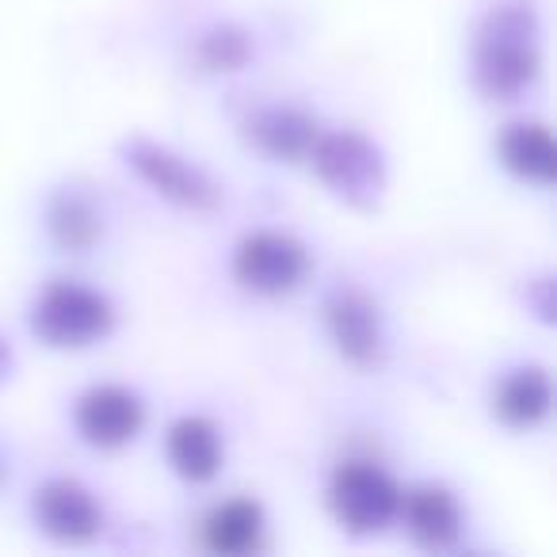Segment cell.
I'll return each mask as SVG.
<instances>
[{
    "label": "cell",
    "instance_id": "3957f363",
    "mask_svg": "<svg viewBox=\"0 0 557 557\" xmlns=\"http://www.w3.org/2000/svg\"><path fill=\"white\" fill-rule=\"evenodd\" d=\"M306 161L313 164V172L325 180L336 199L356 210H374V202L386 191V161H382L379 146L356 131L318 134Z\"/></svg>",
    "mask_w": 557,
    "mask_h": 557
},
{
    "label": "cell",
    "instance_id": "7a4b0ae2",
    "mask_svg": "<svg viewBox=\"0 0 557 557\" xmlns=\"http://www.w3.org/2000/svg\"><path fill=\"white\" fill-rule=\"evenodd\" d=\"M111 329H115V310H111L108 298L92 287L70 283V278L50 283L32 306V333L47 348H92V344L108 341Z\"/></svg>",
    "mask_w": 557,
    "mask_h": 557
},
{
    "label": "cell",
    "instance_id": "9c48e42d",
    "mask_svg": "<svg viewBox=\"0 0 557 557\" xmlns=\"http://www.w3.org/2000/svg\"><path fill=\"white\" fill-rule=\"evenodd\" d=\"M35 523L47 539L65 542V546H81V542H92L103 527V511L96 504V496L88 493L77 481L54 478L42 488H35Z\"/></svg>",
    "mask_w": 557,
    "mask_h": 557
},
{
    "label": "cell",
    "instance_id": "5bb4252c",
    "mask_svg": "<svg viewBox=\"0 0 557 557\" xmlns=\"http://www.w3.org/2000/svg\"><path fill=\"white\" fill-rule=\"evenodd\" d=\"M493 412L508 428H534L549 412V374L542 367H519L496 386Z\"/></svg>",
    "mask_w": 557,
    "mask_h": 557
},
{
    "label": "cell",
    "instance_id": "52a82bcc",
    "mask_svg": "<svg viewBox=\"0 0 557 557\" xmlns=\"http://www.w3.org/2000/svg\"><path fill=\"white\" fill-rule=\"evenodd\" d=\"M325 329L329 341L336 344L351 367H379L386 356V329H382V313L363 290L348 287L336 290L325 302Z\"/></svg>",
    "mask_w": 557,
    "mask_h": 557
},
{
    "label": "cell",
    "instance_id": "2e32d148",
    "mask_svg": "<svg viewBox=\"0 0 557 557\" xmlns=\"http://www.w3.org/2000/svg\"><path fill=\"white\" fill-rule=\"evenodd\" d=\"M50 237L65 248V252H88L96 240L103 237V214L96 210L92 199L77 191H62L54 202H50Z\"/></svg>",
    "mask_w": 557,
    "mask_h": 557
},
{
    "label": "cell",
    "instance_id": "9a60e30c",
    "mask_svg": "<svg viewBox=\"0 0 557 557\" xmlns=\"http://www.w3.org/2000/svg\"><path fill=\"white\" fill-rule=\"evenodd\" d=\"M202 539L214 554H256L263 546V511L252 500H225L202 523Z\"/></svg>",
    "mask_w": 557,
    "mask_h": 557
},
{
    "label": "cell",
    "instance_id": "e0dca14e",
    "mask_svg": "<svg viewBox=\"0 0 557 557\" xmlns=\"http://www.w3.org/2000/svg\"><path fill=\"white\" fill-rule=\"evenodd\" d=\"M195 54H199L202 70H210V73H237L240 65L248 62V54H252V42H248V35L237 32V27H214V32H207L199 39Z\"/></svg>",
    "mask_w": 557,
    "mask_h": 557
},
{
    "label": "cell",
    "instance_id": "8992f818",
    "mask_svg": "<svg viewBox=\"0 0 557 557\" xmlns=\"http://www.w3.org/2000/svg\"><path fill=\"white\" fill-rule=\"evenodd\" d=\"M126 164H131L161 199L176 202V207H184V210L218 207V187L207 180V172L195 169L191 161H184V157L172 153V149L138 138L126 146Z\"/></svg>",
    "mask_w": 557,
    "mask_h": 557
},
{
    "label": "cell",
    "instance_id": "8fae6325",
    "mask_svg": "<svg viewBox=\"0 0 557 557\" xmlns=\"http://www.w3.org/2000/svg\"><path fill=\"white\" fill-rule=\"evenodd\" d=\"M164 450H169V466L180 473L184 481H202L218 478L222 470V432L210 424L207 417H184L169 428V440H164Z\"/></svg>",
    "mask_w": 557,
    "mask_h": 557
},
{
    "label": "cell",
    "instance_id": "5b68a950",
    "mask_svg": "<svg viewBox=\"0 0 557 557\" xmlns=\"http://www.w3.org/2000/svg\"><path fill=\"white\" fill-rule=\"evenodd\" d=\"M329 508L348 534H379L401 511V488L386 470L371 462H348L333 473Z\"/></svg>",
    "mask_w": 557,
    "mask_h": 557
},
{
    "label": "cell",
    "instance_id": "ac0fdd59",
    "mask_svg": "<svg viewBox=\"0 0 557 557\" xmlns=\"http://www.w3.org/2000/svg\"><path fill=\"white\" fill-rule=\"evenodd\" d=\"M9 371H12V351H9V344L0 341V382L9 379Z\"/></svg>",
    "mask_w": 557,
    "mask_h": 557
},
{
    "label": "cell",
    "instance_id": "ba28073f",
    "mask_svg": "<svg viewBox=\"0 0 557 557\" xmlns=\"http://www.w3.org/2000/svg\"><path fill=\"white\" fill-rule=\"evenodd\" d=\"M73 424L88 447L119 450L138 440L146 428V405L123 386H92L73 409Z\"/></svg>",
    "mask_w": 557,
    "mask_h": 557
},
{
    "label": "cell",
    "instance_id": "6da1fadb",
    "mask_svg": "<svg viewBox=\"0 0 557 557\" xmlns=\"http://www.w3.org/2000/svg\"><path fill=\"white\" fill-rule=\"evenodd\" d=\"M542 73V27L531 0H500L473 42V81L488 100H516Z\"/></svg>",
    "mask_w": 557,
    "mask_h": 557
},
{
    "label": "cell",
    "instance_id": "7c38bea8",
    "mask_svg": "<svg viewBox=\"0 0 557 557\" xmlns=\"http://www.w3.org/2000/svg\"><path fill=\"white\" fill-rule=\"evenodd\" d=\"M318 134V123L295 108H268L248 119V138L275 161H306Z\"/></svg>",
    "mask_w": 557,
    "mask_h": 557
},
{
    "label": "cell",
    "instance_id": "30bf717a",
    "mask_svg": "<svg viewBox=\"0 0 557 557\" xmlns=\"http://www.w3.org/2000/svg\"><path fill=\"white\" fill-rule=\"evenodd\" d=\"M412 542L424 549H450L462 534V508L455 493L443 485H417L409 496L401 493V511Z\"/></svg>",
    "mask_w": 557,
    "mask_h": 557
},
{
    "label": "cell",
    "instance_id": "277c9868",
    "mask_svg": "<svg viewBox=\"0 0 557 557\" xmlns=\"http://www.w3.org/2000/svg\"><path fill=\"white\" fill-rule=\"evenodd\" d=\"M310 275V252L298 237L275 230L248 233L233 252V278L248 295L283 298L295 295Z\"/></svg>",
    "mask_w": 557,
    "mask_h": 557
},
{
    "label": "cell",
    "instance_id": "4fadbf2b",
    "mask_svg": "<svg viewBox=\"0 0 557 557\" xmlns=\"http://www.w3.org/2000/svg\"><path fill=\"white\" fill-rule=\"evenodd\" d=\"M500 161L511 176L539 187H549L557 176L554 138H549V131L542 123H511L500 134Z\"/></svg>",
    "mask_w": 557,
    "mask_h": 557
}]
</instances>
